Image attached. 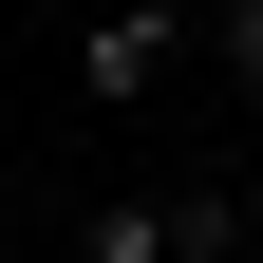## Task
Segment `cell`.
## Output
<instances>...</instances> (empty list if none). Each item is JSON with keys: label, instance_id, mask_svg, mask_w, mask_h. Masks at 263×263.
<instances>
[{"label": "cell", "instance_id": "7a4b0ae2", "mask_svg": "<svg viewBox=\"0 0 263 263\" xmlns=\"http://www.w3.org/2000/svg\"><path fill=\"white\" fill-rule=\"evenodd\" d=\"M170 57H188L170 0H94V19H76V94H94V113H113V94H151Z\"/></svg>", "mask_w": 263, "mask_h": 263}, {"label": "cell", "instance_id": "6da1fadb", "mask_svg": "<svg viewBox=\"0 0 263 263\" xmlns=\"http://www.w3.org/2000/svg\"><path fill=\"white\" fill-rule=\"evenodd\" d=\"M76 245L94 263H245V207H226V188H132V207H94Z\"/></svg>", "mask_w": 263, "mask_h": 263}, {"label": "cell", "instance_id": "3957f363", "mask_svg": "<svg viewBox=\"0 0 263 263\" xmlns=\"http://www.w3.org/2000/svg\"><path fill=\"white\" fill-rule=\"evenodd\" d=\"M207 57H226V94H263V0H226V38H207Z\"/></svg>", "mask_w": 263, "mask_h": 263}]
</instances>
